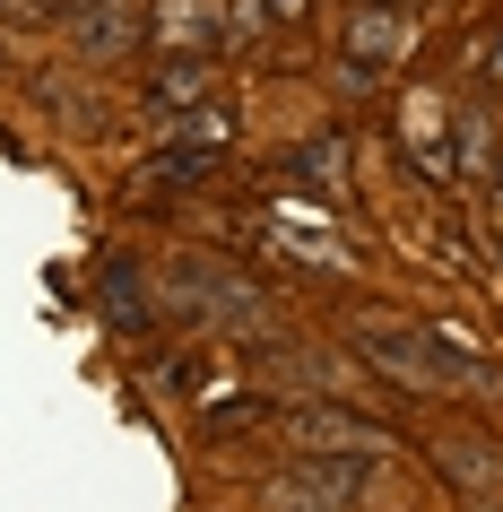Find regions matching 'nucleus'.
<instances>
[{
  "label": "nucleus",
  "instance_id": "obj_1",
  "mask_svg": "<svg viewBox=\"0 0 503 512\" xmlns=\"http://www.w3.org/2000/svg\"><path fill=\"white\" fill-rule=\"evenodd\" d=\"M347 339L382 382L425 391V400H503V365L477 339L443 322H408V313H347Z\"/></svg>",
  "mask_w": 503,
  "mask_h": 512
},
{
  "label": "nucleus",
  "instance_id": "obj_2",
  "mask_svg": "<svg viewBox=\"0 0 503 512\" xmlns=\"http://www.w3.org/2000/svg\"><path fill=\"white\" fill-rule=\"evenodd\" d=\"M157 287H165V313H183V322H200V330H226V339H278V313H269V296H261V278H243V270H226L217 252H174L157 270Z\"/></svg>",
  "mask_w": 503,
  "mask_h": 512
},
{
  "label": "nucleus",
  "instance_id": "obj_3",
  "mask_svg": "<svg viewBox=\"0 0 503 512\" xmlns=\"http://www.w3.org/2000/svg\"><path fill=\"white\" fill-rule=\"evenodd\" d=\"M417 44H425V18H417V9L356 0V9L339 18V61H330V79H339V96H373L391 70L417 61Z\"/></svg>",
  "mask_w": 503,
  "mask_h": 512
},
{
  "label": "nucleus",
  "instance_id": "obj_4",
  "mask_svg": "<svg viewBox=\"0 0 503 512\" xmlns=\"http://www.w3.org/2000/svg\"><path fill=\"white\" fill-rule=\"evenodd\" d=\"M261 27H269L261 0H157V9H148V44H157V53H200V61L252 44Z\"/></svg>",
  "mask_w": 503,
  "mask_h": 512
},
{
  "label": "nucleus",
  "instance_id": "obj_5",
  "mask_svg": "<svg viewBox=\"0 0 503 512\" xmlns=\"http://www.w3.org/2000/svg\"><path fill=\"white\" fill-rule=\"evenodd\" d=\"M365 486H373V460H356V452H295L287 469L261 478V495L278 512H356Z\"/></svg>",
  "mask_w": 503,
  "mask_h": 512
},
{
  "label": "nucleus",
  "instance_id": "obj_6",
  "mask_svg": "<svg viewBox=\"0 0 503 512\" xmlns=\"http://www.w3.org/2000/svg\"><path fill=\"white\" fill-rule=\"evenodd\" d=\"M399 157L425 183H460V148H451V87H408L399 105Z\"/></svg>",
  "mask_w": 503,
  "mask_h": 512
},
{
  "label": "nucleus",
  "instance_id": "obj_7",
  "mask_svg": "<svg viewBox=\"0 0 503 512\" xmlns=\"http://www.w3.org/2000/svg\"><path fill=\"white\" fill-rule=\"evenodd\" d=\"M287 434H295V452H356V460L391 452V426L382 417H356L339 400H287Z\"/></svg>",
  "mask_w": 503,
  "mask_h": 512
},
{
  "label": "nucleus",
  "instance_id": "obj_8",
  "mask_svg": "<svg viewBox=\"0 0 503 512\" xmlns=\"http://www.w3.org/2000/svg\"><path fill=\"white\" fill-rule=\"evenodd\" d=\"M200 105H217V61H200V53H157V70H148V113L174 122V113H200Z\"/></svg>",
  "mask_w": 503,
  "mask_h": 512
},
{
  "label": "nucleus",
  "instance_id": "obj_9",
  "mask_svg": "<svg viewBox=\"0 0 503 512\" xmlns=\"http://www.w3.org/2000/svg\"><path fill=\"white\" fill-rule=\"evenodd\" d=\"M261 426H287V400L278 391H226V400L200 408V434L209 443H243V434H261Z\"/></svg>",
  "mask_w": 503,
  "mask_h": 512
},
{
  "label": "nucleus",
  "instance_id": "obj_10",
  "mask_svg": "<svg viewBox=\"0 0 503 512\" xmlns=\"http://www.w3.org/2000/svg\"><path fill=\"white\" fill-rule=\"evenodd\" d=\"M261 243H278L287 261H304V270H347V243L321 226L313 209H295V217H269L261 226Z\"/></svg>",
  "mask_w": 503,
  "mask_h": 512
},
{
  "label": "nucleus",
  "instance_id": "obj_11",
  "mask_svg": "<svg viewBox=\"0 0 503 512\" xmlns=\"http://www.w3.org/2000/svg\"><path fill=\"white\" fill-rule=\"evenodd\" d=\"M434 469L460 486V504H469V495H495V486H503V460L486 452L477 434H434Z\"/></svg>",
  "mask_w": 503,
  "mask_h": 512
},
{
  "label": "nucleus",
  "instance_id": "obj_12",
  "mask_svg": "<svg viewBox=\"0 0 503 512\" xmlns=\"http://www.w3.org/2000/svg\"><path fill=\"white\" fill-rule=\"evenodd\" d=\"M131 9H122V0H79V9H70V44H79L87 61H113V53H131Z\"/></svg>",
  "mask_w": 503,
  "mask_h": 512
},
{
  "label": "nucleus",
  "instance_id": "obj_13",
  "mask_svg": "<svg viewBox=\"0 0 503 512\" xmlns=\"http://www.w3.org/2000/svg\"><path fill=\"white\" fill-rule=\"evenodd\" d=\"M287 174L304 191H321V200H347V191H356V174H347V139H304V148H287Z\"/></svg>",
  "mask_w": 503,
  "mask_h": 512
},
{
  "label": "nucleus",
  "instance_id": "obj_14",
  "mask_svg": "<svg viewBox=\"0 0 503 512\" xmlns=\"http://www.w3.org/2000/svg\"><path fill=\"white\" fill-rule=\"evenodd\" d=\"M217 174V148H191V139H165L157 157L139 165V191H191Z\"/></svg>",
  "mask_w": 503,
  "mask_h": 512
},
{
  "label": "nucleus",
  "instance_id": "obj_15",
  "mask_svg": "<svg viewBox=\"0 0 503 512\" xmlns=\"http://www.w3.org/2000/svg\"><path fill=\"white\" fill-rule=\"evenodd\" d=\"M165 139H191V148H235V105L217 96V105H200V113H174V131Z\"/></svg>",
  "mask_w": 503,
  "mask_h": 512
},
{
  "label": "nucleus",
  "instance_id": "obj_16",
  "mask_svg": "<svg viewBox=\"0 0 503 512\" xmlns=\"http://www.w3.org/2000/svg\"><path fill=\"white\" fill-rule=\"evenodd\" d=\"M105 313H113V330H148L157 322V313L139 304V270H122V261L105 270Z\"/></svg>",
  "mask_w": 503,
  "mask_h": 512
},
{
  "label": "nucleus",
  "instance_id": "obj_17",
  "mask_svg": "<svg viewBox=\"0 0 503 512\" xmlns=\"http://www.w3.org/2000/svg\"><path fill=\"white\" fill-rule=\"evenodd\" d=\"M79 0H0V18L9 27H53V18H70Z\"/></svg>",
  "mask_w": 503,
  "mask_h": 512
},
{
  "label": "nucleus",
  "instance_id": "obj_18",
  "mask_svg": "<svg viewBox=\"0 0 503 512\" xmlns=\"http://www.w3.org/2000/svg\"><path fill=\"white\" fill-rule=\"evenodd\" d=\"M269 9V27H304V18H313V0H261Z\"/></svg>",
  "mask_w": 503,
  "mask_h": 512
},
{
  "label": "nucleus",
  "instance_id": "obj_19",
  "mask_svg": "<svg viewBox=\"0 0 503 512\" xmlns=\"http://www.w3.org/2000/svg\"><path fill=\"white\" fill-rule=\"evenodd\" d=\"M477 61H486V87H503V18L486 27V53H477Z\"/></svg>",
  "mask_w": 503,
  "mask_h": 512
},
{
  "label": "nucleus",
  "instance_id": "obj_20",
  "mask_svg": "<svg viewBox=\"0 0 503 512\" xmlns=\"http://www.w3.org/2000/svg\"><path fill=\"white\" fill-rule=\"evenodd\" d=\"M495 243H503V183H495Z\"/></svg>",
  "mask_w": 503,
  "mask_h": 512
},
{
  "label": "nucleus",
  "instance_id": "obj_21",
  "mask_svg": "<svg viewBox=\"0 0 503 512\" xmlns=\"http://www.w3.org/2000/svg\"><path fill=\"white\" fill-rule=\"evenodd\" d=\"M391 9H434V0H391Z\"/></svg>",
  "mask_w": 503,
  "mask_h": 512
}]
</instances>
